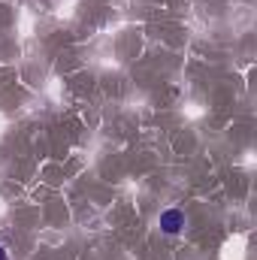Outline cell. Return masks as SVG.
<instances>
[{
	"mask_svg": "<svg viewBox=\"0 0 257 260\" xmlns=\"http://www.w3.org/2000/svg\"><path fill=\"white\" fill-rule=\"evenodd\" d=\"M160 227H164V233H179L182 227H185V212L182 209H167V212H160Z\"/></svg>",
	"mask_w": 257,
	"mask_h": 260,
	"instance_id": "1",
	"label": "cell"
},
{
	"mask_svg": "<svg viewBox=\"0 0 257 260\" xmlns=\"http://www.w3.org/2000/svg\"><path fill=\"white\" fill-rule=\"evenodd\" d=\"M0 260H9V254H6V248L0 245Z\"/></svg>",
	"mask_w": 257,
	"mask_h": 260,
	"instance_id": "2",
	"label": "cell"
}]
</instances>
